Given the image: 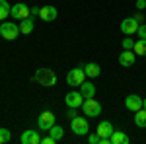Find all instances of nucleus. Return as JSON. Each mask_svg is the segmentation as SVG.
I'll return each instance as SVG.
<instances>
[{
  "mask_svg": "<svg viewBox=\"0 0 146 144\" xmlns=\"http://www.w3.org/2000/svg\"><path fill=\"white\" fill-rule=\"evenodd\" d=\"M135 60H136V55H135L133 49H123V53L119 55V64H121V66L131 68L135 64Z\"/></svg>",
  "mask_w": 146,
  "mask_h": 144,
  "instance_id": "obj_8",
  "label": "nucleus"
},
{
  "mask_svg": "<svg viewBox=\"0 0 146 144\" xmlns=\"http://www.w3.org/2000/svg\"><path fill=\"white\" fill-rule=\"evenodd\" d=\"M29 16H31V18H37V16H39V10H37V8H29Z\"/></svg>",
  "mask_w": 146,
  "mask_h": 144,
  "instance_id": "obj_30",
  "label": "nucleus"
},
{
  "mask_svg": "<svg viewBox=\"0 0 146 144\" xmlns=\"http://www.w3.org/2000/svg\"><path fill=\"white\" fill-rule=\"evenodd\" d=\"M10 10H12V6L6 2V0H0V22H4L8 16H10Z\"/></svg>",
  "mask_w": 146,
  "mask_h": 144,
  "instance_id": "obj_22",
  "label": "nucleus"
},
{
  "mask_svg": "<svg viewBox=\"0 0 146 144\" xmlns=\"http://www.w3.org/2000/svg\"><path fill=\"white\" fill-rule=\"evenodd\" d=\"M10 16L16 20V22H22V20H25V18H29V6L23 4V2H18V4L12 6Z\"/></svg>",
  "mask_w": 146,
  "mask_h": 144,
  "instance_id": "obj_6",
  "label": "nucleus"
},
{
  "mask_svg": "<svg viewBox=\"0 0 146 144\" xmlns=\"http://www.w3.org/2000/svg\"><path fill=\"white\" fill-rule=\"evenodd\" d=\"M125 107H127L129 111H133V113H136L138 109H142V98L136 96V94L127 96V100H125Z\"/></svg>",
  "mask_w": 146,
  "mask_h": 144,
  "instance_id": "obj_9",
  "label": "nucleus"
},
{
  "mask_svg": "<svg viewBox=\"0 0 146 144\" xmlns=\"http://www.w3.org/2000/svg\"><path fill=\"white\" fill-rule=\"evenodd\" d=\"M35 82L37 84H41V86H45V88H51V86H55L56 84V74L51 70V68H39L37 72H35Z\"/></svg>",
  "mask_w": 146,
  "mask_h": 144,
  "instance_id": "obj_1",
  "label": "nucleus"
},
{
  "mask_svg": "<svg viewBox=\"0 0 146 144\" xmlns=\"http://www.w3.org/2000/svg\"><path fill=\"white\" fill-rule=\"evenodd\" d=\"M142 107H144V109H146V100H142Z\"/></svg>",
  "mask_w": 146,
  "mask_h": 144,
  "instance_id": "obj_32",
  "label": "nucleus"
},
{
  "mask_svg": "<svg viewBox=\"0 0 146 144\" xmlns=\"http://www.w3.org/2000/svg\"><path fill=\"white\" fill-rule=\"evenodd\" d=\"M136 35H138L140 39H146V23H140V25H138V29H136Z\"/></svg>",
  "mask_w": 146,
  "mask_h": 144,
  "instance_id": "obj_25",
  "label": "nucleus"
},
{
  "mask_svg": "<svg viewBox=\"0 0 146 144\" xmlns=\"http://www.w3.org/2000/svg\"><path fill=\"white\" fill-rule=\"evenodd\" d=\"M133 47H135V39L131 35H127L123 39V49H133Z\"/></svg>",
  "mask_w": 146,
  "mask_h": 144,
  "instance_id": "obj_24",
  "label": "nucleus"
},
{
  "mask_svg": "<svg viewBox=\"0 0 146 144\" xmlns=\"http://www.w3.org/2000/svg\"><path fill=\"white\" fill-rule=\"evenodd\" d=\"M0 35L6 39V41H14L18 35H20V23H14V22H4L0 23Z\"/></svg>",
  "mask_w": 146,
  "mask_h": 144,
  "instance_id": "obj_2",
  "label": "nucleus"
},
{
  "mask_svg": "<svg viewBox=\"0 0 146 144\" xmlns=\"http://www.w3.org/2000/svg\"><path fill=\"white\" fill-rule=\"evenodd\" d=\"M84 76H86V72H84V66H78V68H72L70 72L66 74V84L68 86H78L84 82Z\"/></svg>",
  "mask_w": 146,
  "mask_h": 144,
  "instance_id": "obj_5",
  "label": "nucleus"
},
{
  "mask_svg": "<svg viewBox=\"0 0 146 144\" xmlns=\"http://www.w3.org/2000/svg\"><path fill=\"white\" fill-rule=\"evenodd\" d=\"M113 131H115V127H113L111 121H101L100 125H98V131H96V133L103 138V136H111Z\"/></svg>",
  "mask_w": 146,
  "mask_h": 144,
  "instance_id": "obj_14",
  "label": "nucleus"
},
{
  "mask_svg": "<svg viewBox=\"0 0 146 144\" xmlns=\"http://www.w3.org/2000/svg\"><path fill=\"white\" fill-rule=\"evenodd\" d=\"M133 51H135V55H138V56H146V39H138V41H135Z\"/></svg>",
  "mask_w": 146,
  "mask_h": 144,
  "instance_id": "obj_20",
  "label": "nucleus"
},
{
  "mask_svg": "<svg viewBox=\"0 0 146 144\" xmlns=\"http://www.w3.org/2000/svg\"><path fill=\"white\" fill-rule=\"evenodd\" d=\"M138 25H140V23L136 22L135 18H125L123 22H121V31H123L125 35H135L136 29H138Z\"/></svg>",
  "mask_w": 146,
  "mask_h": 144,
  "instance_id": "obj_11",
  "label": "nucleus"
},
{
  "mask_svg": "<svg viewBox=\"0 0 146 144\" xmlns=\"http://www.w3.org/2000/svg\"><path fill=\"white\" fill-rule=\"evenodd\" d=\"M64 101H66V107H76L78 109V107H82V103H84V96L80 92H68Z\"/></svg>",
  "mask_w": 146,
  "mask_h": 144,
  "instance_id": "obj_10",
  "label": "nucleus"
},
{
  "mask_svg": "<svg viewBox=\"0 0 146 144\" xmlns=\"http://www.w3.org/2000/svg\"><path fill=\"white\" fill-rule=\"evenodd\" d=\"M82 107H84V115H86V117H98V115L101 113V103H100V101H96L94 98L84 100Z\"/></svg>",
  "mask_w": 146,
  "mask_h": 144,
  "instance_id": "obj_4",
  "label": "nucleus"
},
{
  "mask_svg": "<svg viewBox=\"0 0 146 144\" xmlns=\"http://www.w3.org/2000/svg\"><path fill=\"white\" fill-rule=\"evenodd\" d=\"M135 125L136 127H140V129H146V109H138L135 113Z\"/></svg>",
  "mask_w": 146,
  "mask_h": 144,
  "instance_id": "obj_19",
  "label": "nucleus"
},
{
  "mask_svg": "<svg viewBox=\"0 0 146 144\" xmlns=\"http://www.w3.org/2000/svg\"><path fill=\"white\" fill-rule=\"evenodd\" d=\"M136 8H138V10H144L146 8V0H138V2H136Z\"/></svg>",
  "mask_w": 146,
  "mask_h": 144,
  "instance_id": "obj_29",
  "label": "nucleus"
},
{
  "mask_svg": "<svg viewBox=\"0 0 146 144\" xmlns=\"http://www.w3.org/2000/svg\"><path fill=\"white\" fill-rule=\"evenodd\" d=\"M41 136L39 131H23L22 133V144H39Z\"/></svg>",
  "mask_w": 146,
  "mask_h": 144,
  "instance_id": "obj_13",
  "label": "nucleus"
},
{
  "mask_svg": "<svg viewBox=\"0 0 146 144\" xmlns=\"http://www.w3.org/2000/svg\"><path fill=\"white\" fill-rule=\"evenodd\" d=\"M84 72H86L88 78H96V76H100L101 68H100V64H96V62H88V64H84Z\"/></svg>",
  "mask_w": 146,
  "mask_h": 144,
  "instance_id": "obj_17",
  "label": "nucleus"
},
{
  "mask_svg": "<svg viewBox=\"0 0 146 144\" xmlns=\"http://www.w3.org/2000/svg\"><path fill=\"white\" fill-rule=\"evenodd\" d=\"M70 131L74 134H78V136H88V133H90V125H88V121L84 119V117H74V119H70Z\"/></svg>",
  "mask_w": 146,
  "mask_h": 144,
  "instance_id": "obj_3",
  "label": "nucleus"
},
{
  "mask_svg": "<svg viewBox=\"0 0 146 144\" xmlns=\"http://www.w3.org/2000/svg\"><path fill=\"white\" fill-rule=\"evenodd\" d=\"M96 92H98V90H96V86H94L92 82H86V80H84V82L80 84V94L84 96V100L94 98V96H96Z\"/></svg>",
  "mask_w": 146,
  "mask_h": 144,
  "instance_id": "obj_15",
  "label": "nucleus"
},
{
  "mask_svg": "<svg viewBox=\"0 0 146 144\" xmlns=\"http://www.w3.org/2000/svg\"><path fill=\"white\" fill-rule=\"evenodd\" d=\"M33 18L29 16V18H25V20H22L20 22V33H23V35H27V33H31L33 31Z\"/></svg>",
  "mask_w": 146,
  "mask_h": 144,
  "instance_id": "obj_18",
  "label": "nucleus"
},
{
  "mask_svg": "<svg viewBox=\"0 0 146 144\" xmlns=\"http://www.w3.org/2000/svg\"><path fill=\"white\" fill-rule=\"evenodd\" d=\"M49 134H51L56 142H58V140H62V136H64V129H62V127H58V125H53V127L49 129Z\"/></svg>",
  "mask_w": 146,
  "mask_h": 144,
  "instance_id": "obj_21",
  "label": "nucleus"
},
{
  "mask_svg": "<svg viewBox=\"0 0 146 144\" xmlns=\"http://www.w3.org/2000/svg\"><path fill=\"white\" fill-rule=\"evenodd\" d=\"M56 16H58V12H56L55 6H41L39 8V18L43 22H55Z\"/></svg>",
  "mask_w": 146,
  "mask_h": 144,
  "instance_id": "obj_12",
  "label": "nucleus"
},
{
  "mask_svg": "<svg viewBox=\"0 0 146 144\" xmlns=\"http://www.w3.org/2000/svg\"><path fill=\"white\" fill-rule=\"evenodd\" d=\"M133 18H135V20H136V22H138V23H140V22H144V16H142L140 12H138L136 16H133Z\"/></svg>",
  "mask_w": 146,
  "mask_h": 144,
  "instance_id": "obj_31",
  "label": "nucleus"
},
{
  "mask_svg": "<svg viewBox=\"0 0 146 144\" xmlns=\"http://www.w3.org/2000/svg\"><path fill=\"white\" fill-rule=\"evenodd\" d=\"M53 125H55V115L51 111H43L37 119V129L39 131H49Z\"/></svg>",
  "mask_w": 146,
  "mask_h": 144,
  "instance_id": "obj_7",
  "label": "nucleus"
},
{
  "mask_svg": "<svg viewBox=\"0 0 146 144\" xmlns=\"http://www.w3.org/2000/svg\"><path fill=\"white\" fill-rule=\"evenodd\" d=\"M78 113H76V107H68V113H66V117L68 119H74Z\"/></svg>",
  "mask_w": 146,
  "mask_h": 144,
  "instance_id": "obj_27",
  "label": "nucleus"
},
{
  "mask_svg": "<svg viewBox=\"0 0 146 144\" xmlns=\"http://www.w3.org/2000/svg\"><path fill=\"white\" fill-rule=\"evenodd\" d=\"M111 138V144H129L131 142V136L123 131H113V134L109 136Z\"/></svg>",
  "mask_w": 146,
  "mask_h": 144,
  "instance_id": "obj_16",
  "label": "nucleus"
},
{
  "mask_svg": "<svg viewBox=\"0 0 146 144\" xmlns=\"http://www.w3.org/2000/svg\"><path fill=\"white\" fill-rule=\"evenodd\" d=\"M100 140H101V136L98 133L96 134H88V144H100Z\"/></svg>",
  "mask_w": 146,
  "mask_h": 144,
  "instance_id": "obj_26",
  "label": "nucleus"
},
{
  "mask_svg": "<svg viewBox=\"0 0 146 144\" xmlns=\"http://www.w3.org/2000/svg\"><path fill=\"white\" fill-rule=\"evenodd\" d=\"M41 142H43V144H55L56 140H55V138H53V136H51V134H49L47 138H41Z\"/></svg>",
  "mask_w": 146,
  "mask_h": 144,
  "instance_id": "obj_28",
  "label": "nucleus"
},
{
  "mask_svg": "<svg viewBox=\"0 0 146 144\" xmlns=\"http://www.w3.org/2000/svg\"><path fill=\"white\" fill-rule=\"evenodd\" d=\"M10 138H12L10 131H8V129H2V127H0V144L10 142Z\"/></svg>",
  "mask_w": 146,
  "mask_h": 144,
  "instance_id": "obj_23",
  "label": "nucleus"
}]
</instances>
